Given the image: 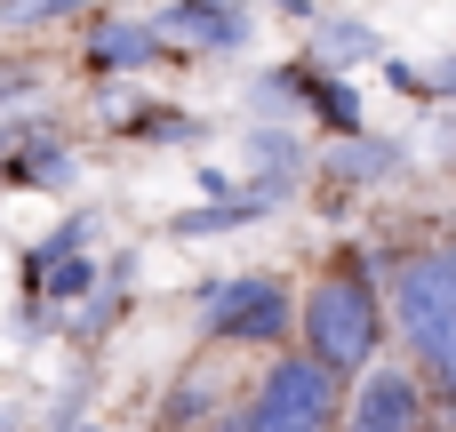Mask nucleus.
Here are the masks:
<instances>
[{
	"label": "nucleus",
	"instance_id": "nucleus-1",
	"mask_svg": "<svg viewBox=\"0 0 456 432\" xmlns=\"http://www.w3.org/2000/svg\"><path fill=\"white\" fill-rule=\"evenodd\" d=\"M385 337H393L385 273L369 265V249H337L313 273V289L297 297V353H313L321 369H337L353 385L361 369L385 361Z\"/></svg>",
	"mask_w": 456,
	"mask_h": 432
},
{
	"label": "nucleus",
	"instance_id": "nucleus-2",
	"mask_svg": "<svg viewBox=\"0 0 456 432\" xmlns=\"http://www.w3.org/2000/svg\"><path fill=\"white\" fill-rule=\"evenodd\" d=\"M377 273L409 369L433 385V401H456V240H393L377 249Z\"/></svg>",
	"mask_w": 456,
	"mask_h": 432
},
{
	"label": "nucleus",
	"instance_id": "nucleus-3",
	"mask_svg": "<svg viewBox=\"0 0 456 432\" xmlns=\"http://www.w3.org/2000/svg\"><path fill=\"white\" fill-rule=\"evenodd\" d=\"M345 377L337 369H321L313 353H265V369H256V385L216 417L208 432H345Z\"/></svg>",
	"mask_w": 456,
	"mask_h": 432
},
{
	"label": "nucleus",
	"instance_id": "nucleus-4",
	"mask_svg": "<svg viewBox=\"0 0 456 432\" xmlns=\"http://www.w3.org/2000/svg\"><path fill=\"white\" fill-rule=\"evenodd\" d=\"M192 313H200V337L232 345V353H289L297 345V281H281V273L208 281L192 297Z\"/></svg>",
	"mask_w": 456,
	"mask_h": 432
},
{
	"label": "nucleus",
	"instance_id": "nucleus-5",
	"mask_svg": "<svg viewBox=\"0 0 456 432\" xmlns=\"http://www.w3.org/2000/svg\"><path fill=\"white\" fill-rule=\"evenodd\" d=\"M345 432H433V385L409 361H377L345 393Z\"/></svg>",
	"mask_w": 456,
	"mask_h": 432
},
{
	"label": "nucleus",
	"instance_id": "nucleus-6",
	"mask_svg": "<svg viewBox=\"0 0 456 432\" xmlns=\"http://www.w3.org/2000/svg\"><path fill=\"white\" fill-rule=\"evenodd\" d=\"M232 401H240V393H224V353H200V361H184V369H176V385L160 393L152 432H208Z\"/></svg>",
	"mask_w": 456,
	"mask_h": 432
},
{
	"label": "nucleus",
	"instance_id": "nucleus-7",
	"mask_svg": "<svg viewBox=\"0 0 456 432\" xmlns=\"http://www.w3.org/2000/svg\"><path fill=\"white\" fill-rule=\"evenodd\" d=\"M152 32H160L168 48H192V56H232V48H248V16H240L232 0H168V8L152 16Z\"/></svg>",
	"mask_w": 456,
	"mask_h": 432
},
{
	"label": "nucleus",
	"instance_id": "nucleus-8",
	"mask_svg": "<svg viewBox=\"0 0 456 432\" xmlns=\"http://www.w3.org/2000/svg\"><path fill=\"white\" fill-rule=\"evenodd\" d=\"M401 168H409V152H401V144H377V136H329V152H321L329 200H345V192H369V184H393Z\"/></svg>",
	"mask_w": 456,
	"mask_h": 432
},
{
	"label": "nucleus",
	"instance_id": "nucleus-9",
	"mask_svg": "<svg viewBox=\"0 0 456 432\" xmlns=\"http://www.w3.org/2000/svg\"><path fill=\"white\" fill-rule=\"evenodd\" d=\"M305 136H289V128H248V192H265L273 208L305 184Z\"/></svg>",
	"mask_w": 456,
	"mask_h": 432
},
{
	"label": "nucleus",
	"instance_id": "nucleus-10",
	"mask_svg": "<svg viewBox=\"0 0 456 432\" xmlns=\"http://www.w3.org/2000/svg\"><path fill=\"white\" fill-rule=\"evenodd\" d=\"M168 56V40L152 32V24H136V16H104L96 32H88V72H144V64H160Z\"/></svg>",
	"mask_w": 456,
	"mask_h": 432
},
{
	"label": "nucleus",
	"instance_id": "nucleus-11",
	"mask_svg": "<svg viewBox=\"0 0 456 432\" xmlns=\"http://www.w3.org/2000/svg\"><path fill=\"white\" fill-rule=\"evenodd\" d=\"M0 184L64 192V184H72V144H56V136H24V144H8V160H0Z\"/></svg>",
	"mask_w": 456,
	"mask_h": 432
},
{
	"label": "nucleus",
	"instance_id": "nucleus-12",
	"mask_svg": "<svg viewBox=\"0 0 456 432\" xmlns=\"http://www.w3.org/2000/svg\"><path fill=\"white\" fill-rule=\"evenodd\" d=\"M256 216H273V200H265V192H240V200H200V208H184L168 232H176V240H216V232L256 224Z\"/></svg>",
	"mask_w": 456,
	"mask_h": 432
},
{
	"label": "nucleus",
	"instance_id": "nucleus-13",
	"mask_svg": "<svg viewBox=\"0 0 456 432\" xmlns=\"http://www.w3.org/2000/svg\"><path fill=\"white\" fill-rule=\"evenodd\" d=\"M361 56H377V32H369L361 16L313 24V64H321V72H345V64H361Z\"/></svg>",
	"mask_w": 456,
	"mask_h": 432
},
{
	"label": "nucleus",
	"instance_id": "nucleus-14",
	"mask_svg": "<svg viewBox=\"0 0 456 432\" xmlns=\"http://www.w3.org/2000/svg\"><path fill=\"white\" fill-rule=\"evenodd\" d=\"M305 112H313L329 136H369V128H361V96H353V80H345V72H321Z\"/></svg>",
	"mask_w": 456,
	"mask_h": 432
},
{
	"label": "nucleus",
	"instance_id": "nucleus-15",
	"mask_svg": "<svg viewBox=\"0 0 456 432\" xmlns=\"http://www.w3.org/2000/svg\"><path fill=\"white\" fill-rule=\"evenodd\" d=\"M88 240H96V216H64L48 240H32V257H24V281H40L48 265H64V257H88Z\"/></svg>",
	"mask_w": 456,
	"mask_h": 432
},
{
	"label": "nucleus",
	"instance_id": "nucleus-16",
	"mask_svg": "<svg viewBox=\"0 0 456 432\" xmlns=\"http://www.w3.org/2000/svg\"><path fill=\"white\" fill-rule=\"evenodd\" d=\"M80 8H96V0H0V24H56V16H80Z\"/></svg>",
	"mask_w": 456,
	"mask_h": 432
},
{
	"label": "nucleus",
	"instance_id": "nucleus-17",
	"mask_svg": "<svg viewBox=\"0 0 456 432\" xmlns=\"http://www.w3.org/2000/svg\"><path fill=\"white\" fill-rule=\"evenodd\" d=\"M425 96H433V104H456V48L433 64V72H425Z\"/></svg>",
	"mask_w": 456,
	"mask_h": 432
},
{
	"label": "nucleus",
	"instance_id": "nucleus-18",
	"mask_svg": "<svg viewBox=\"0 0 456 432\" xmlns=\"http://www.w3.org/2000/svg\"><path fill=\"white\" fill-rule=\"evenodd\" d=\"M433 152H441V168L456 176V104H441V120H433Z\"/></svg>",
	"mask_w": 456,
	"mask_h": 432
},
{
	"label": "nucleus",
	"instance_id": "nucleus-19",
	"mask_svg": "<svg viewBox=\"0 0 456 432\" xmlns=\"http://www.w3.org/2000/svg\"><path fill=\"white\" fill-rule=\"evenodd\" d=\"M273 8H289V16H313V0H273Z\"/></svg>",
	"mask_w": 456,
	"mask_h": 432
},
{
	"label": "nucleus",
	"instance_id": "nucleus-20",
	"mask_svg": "<svg viewBox=\"0 0 456 432\" xmlns=\"http://www.w3.org/2000/svg\"><path fill=\"white\" fill-rule=\"evenodd\" d=\"M72 432H104V425H88V417H80V425H72Z\"/></svg>",
	"mask_w": 456,
	"mask_h": 432
}]
</instances>
